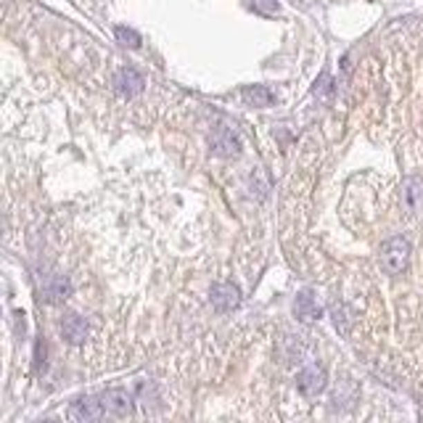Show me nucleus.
<instances>
[{
	"label": "nucleus",
	"instance_id": "f257e3e1",
	"mask_svg": "<svg viewBox=\"0 0 423 423\" xmlns=\"http://www.w3.org/2000/svg\"><path fill=\"white\" fill-rule=\"evenodd\" d=\"M410 265V241L405 236H394L381 246V267L389 275H402Z\"/></svg>",
	"mask_w": 423,
	"mask_h": 423
},
{
	"label": "nucleus",
	"instance_id": "f03ea898",
	"mask_svg": "<svg viewBox=\"0 0 423 423\" xmlns=\"http://www.w3.org/2000/svg\"><path fill=\"white\" fill-rule=\"evenodd\" d=\"M209 146L214 149L217 156H225V159H233L241 153V140L233 133V127L227 124H217L209 133Z\"/></svg>",
	"mask_w": 423,
	"mask_h": 423
},
{
	"label": "nucleus",
	"instance_id": "7ed1b4c3",
	"mask_svg": "<svg viewBox=\"0 0 423 423\" xmlns=\"http://www.w3.org/2000/svg\"><path fill=\"white\" fill-rule=\"evenodd\" d=\"M326 384H328V373H326V368L320 363L304 365L299 378H297V386H299V392L304 397H317V394L326 389Z\"/></svg>",
	"mask_w": 423,
	"mask_h": 423
},
{
	"label": "nucleus",
	"instance_id": "20e7f679",
	"mask_svg": "<svg viewBox=\"0 0 423 423\" xmlns=\"http://www.w3.org/2000/svg\"><path fill=\"white\" fill-rule=\"evenodd\" d=\"M101 400V408H104V415L109 418H127L133 413V400L130 394L122 392V389H109V392L98 394Z\"/></svg>",
	"mask_w": 423,
	"mask_h": 423
},
{
	"label": "nucleus",
	"instance_id": "39448f33",
	"mask_svg": "<svg viewBox=\"0 0 423 423\" xmlns=\"http://www.w3.org/2000/svg\"><path fill=\"white\" fill-rule=\"evenodd\" d=\"M209 299L220 312H230V310H236L241 304V291H238L236 283H230V281H220V283L212 286Z\"/></svg>",
	"mask_w": 423,
	"mask_h": 423
},
{
	"label": "nucleus",
	"instance_id": "423d86ee",
	"mask_svg": "<svg viewBox=\"0 0 423 423\" xmlns=\"http://www.w3.org/2000/svg\"><path fill=\"white\" fill-rule=\"evenodd\" d=\"M294 315L304 320V323H312L323 315V307L317 302V297L312 291H299V297L294 299Z\"/></svg>",
	"mask_w": 423,
	"mask_h": 423
},
{
	"label": "nucleus",
	"instance_id": "0eeeda50",
	"mask_svg": "<svg viewBox=\"0 0 423 423\" xmlns=\"http://www.w3.org/2000/svg\"><path fill=\"white\" fill-rule=\"evenodd\" d=\"M69 415L77 418V421H98V418H106L98 397H82V400H77L75 405H72V410H69Z\"/></svg>",
	"mask_w": 423,
	"mask_h": 423
},
{
	"label": "nucleus",
	"instance_id": "6e6552de",
	"mask_svg": "<svg viewBox=\"0 0 423 423\" xmlns=\"http://www.w3.org/2000/svg\"><path fill=\"white\" fill-rule=\"evenodd\" d=\"M61 336H64L69 344L85 341V336H88V323H85V317L75 315V312L61 317Z\"/></svg>",
	"mask_w": 423,
	"mask_h": 423
},
{
	"label": "nucleus",
	"instance_id": "1a4fd4ad",
	"mask_svg": "<svg viewBox=\"0 0 423 423\" xmlns=\"http://www.w3.org/2000/svg\"><path fill=\"white\" fill-rule=\"evenodd\" d=\"M117 91L122 95H135V93L143 91V77H140V72L133 69V66L120 69V75H117Z\"/></svg>",
	"mask_w": 423,
	"mask_h": 423
},
{
	"label": "nucleus",
	"instance_id": "9d476101",
	"mask_svg": "<svg viewBox=\"0 0 423 423\" xmlns=\"http://www.w3.org/2000/svg\"><path fill=\"white\" fill-rule=\"evenodd\" d=\"M355 400H357V384L352 381V378H339V384H336V392H333V402H336V408L339 410H347L355 405Z\"/></svg>",
	"mask_w": 423,
	"mask_h": 423
},
{
	"label": "nucleus",
	"instance_id": "9b49d317",
	"mask_svg": "<svg viewBox=\"0 0 423 423\" xmlns=\"http://www.w3.org/2000/svg\"><path fill=\"white\" fill-rule=\"evenodd\" d=\"M304 341L299 339V336H283L281 339V363H286V365H294V363H299L302 360V355H304Z\"/></svg>",
	"mask_w": 423,
	"mask_h": 423
},
{
	"label": "nucleus",
	"instance_id": "f8f14e48",
	"mask_svg": "<svg viewBox=\"0 0 423 423\" xmlns=\"http://www.w3.org/2000/svg\"><path fill=\"white\" fill-rule=\"evenodd\" d=\"M241 101L246 106H254V109H265V106H270L275 101V95L265 85H249V88L241 91Z\"/></svg>",
	"mask_w": 423,
	"mask_h": 423
},
{
	"label": "nucleus",
	"instance_id": "ddd939ff",
	"mask_svg": "<svg viewBox=\"0 0 423 423\" xmlns=\"http://www.w3.org/2000/svg\"><path fill=\"white\" fill-rule=\"evenodd\" d=\"M43 294H46L48 302H64V299L72 294V281H69L66 275H53Z\"/></svg>",
	"mask_w": 423,
	"mask_h": 423
},
{
	"label": "nucleus",
	"instance_id": "4468645a",
	"mask_svg": "<svg viewBox=\"0 0 423 423\" xmlns=\"http://www.w3.org/2000/svg\"><path fill=\"white\" fill-rule=\"evenodd\" d=\"M249 185H252L254 196L265 198L267 196V191H270V175H267L262 167H257V169L252 172V178H249Z\"/></svg>",
	"mask_w": 423,
	"mask_h": 423
},
{
	"label": "nucleus",
	"instance_id": "2eb2a0df",
	"mask_svg": "<svg viewBox=\"0 0 423 423\" xmlns=\"http://www.w3.org/2000/svg\"><path fill=\"white\" fill-rule=\"evenodd\" d=\"M421 198H423V191H421V180H415V178H410L408 185H405V207L410 212H415L421 207Z\"/></svg>",
	"mask_w": 423,
	"mask_h": 423
},
{
	"label": "nucleus",
	"instance_id": "dca6fc26",
	"mask_svg": "<svg viewBox=\"0 0 423 423\" xmlns=\"http://www.w3.org/2000/svg\"><path fill=\"white\" fill-rule=\"evenodd\" d=\"M246 6L259 16H278L281 14V3H278V0H246Z\"/></svg>",
	"mask_w": 423,
	"mask_h": 423
},
{
	"label": "nucleus",
	"instance_id": "f3484780",
	"mask_svg": "<svg viewBox=\"0 0 423 423\" xmlns=\"http://www.w3.org/2000/svg\"><path fill=\"white\" fill-rule=\"evenodd\" d=\"M312 95H315V98H320V101H331L333 79H331V75H328V72H323V75L317 77L315 88H312Z\"/></svg>",
	"mask_w": 423,
	"mask_h": 423
},
{
	"label": "nucleus",
	"instance_id": "a211bd4d",
	"mask_svg": "<svg viewBox=\"0 0 423 423\" xmlns=\"http://www.w3.org/2000/svg\"><path fill=\"white\" fill-rule=\"evenodd\" d=\"M117 40H120L122 46H127V48H138L140 46V35H138L135 30H130V27H117Z\"/></svg>",
	"mask_w": 423,
	"mask_h": 423
},
{
	"label": "nucleus",
	"instance_id": "6ab92c4d",
	"mask_svg": "<svg viewBox=\"0 0 423 423\" xmlns=\"http://www.w3.org/2000/svg\"><path fill=\"white\" fill-rule=\"evenodd\" d=\"M333 323H336L339 333H347V331H349V326H347V310H344V307H341L339 302L333 304Z\"/></svg>",
	"mask_w": 423,
	"mask_h": 423
},
{
	"label": "nucleus",
	"instance_id": "aec40b11",
	"mask_svg": "<svg viewBox=\"0 0 423 423\" xmlns=\"http://www.w3.org/2000/svg\"><path fill=\"white\" fill-rule=\"evenodd\" d=\"M46 368V341L40 339L37 341V370H43Z\"/></svg>",
	"mask_w": 423,
	"mask_h": 423
}]
</instances>
